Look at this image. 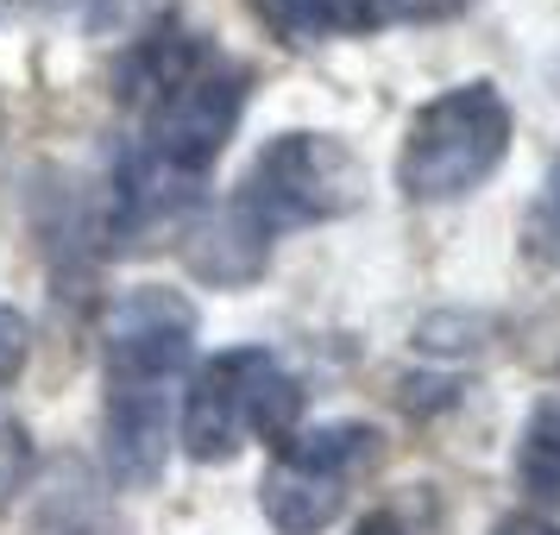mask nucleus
<instances>
[{"label": "nucleus", "mask_w": 560, "mask_h": 535, "mask_svg": "<svg viewBox=\"0 0 560 535\" xmlns=\"http://www.w3.org/2000/svg\"><path fill=\"white\" fill-rule=\"evenodd\" d=\"M510 114L498 82H454L434 102L416 107V120L404 127V152H397V189L409 202H459L498 177V164L510 158Z\"/></svg>", "instance_id": "obj_5"}, {"label": "nucleus", "mask_w": 560, "mask_h": 535, "mask_svg": "<svg viewBox=\"0 0 560 535\" xmlns=\"http://www.w3.org/2000/svg\"><path fill=\"white\" fill-rule=\"evenodd\" d=\"M271 26L290 45H328V38H365L384 26L378 0H265Z\"/></svg>", "instance_id": "obj_7"}, {"label": "nucleus", "mask_w": 560, "mask_h": 535, "mask_svg": "<svg viewBox=\"0 0 560 535\" xmlns=\"http://www.w3.org/2000/svg\"><path fill=\"white\" fill-rule=\"evenodd\" d=\"M202 315L171 283H132L102 322V460L107 479L152 491L177 441V379L189 372Z\"/></svg>", "instance_id": "obj_2"}, {"label": "nucleus", "mask_w": 560, "mask_h": 535, "mask_svg": "<svg viewBox=\"0 0 560 535\" xmlns=\"http://www.w3.org/2000/svg\"><path fill=\"white\" fill-rule=\"evenodd\" d=\"M365 202V171L334 132H278L265 152L246 164V177L221 208V221L202 233L214 246H196L189 265L214 283H246L265 271L271 240L296 228L340 221Z\"/></svg>", "instance_id": "obj_3"}, {"label": "nucleus", "mask_w": 560, "mask_h": 535, "mask_svg": "<svg viewBox=\"0 0 560 535\" xmlns=\"http://www.w3.org/2000/svg\"><path fill=\"white\" fill-rule=\"evenodd\" d=\"M303 416V384L271 347H221L214 359L196 365L183 391L177 441L196 466H228L253 441L278 447Z\"/></svg>", "instance_id": "obj_4"}, {"label": "nucleus", "mask_w": 560, "mask_h": 535, "mask_svg": "<svg viewBox=\"0 0 560 535\" xmlns=\"http://www.w3.org/2000/svg\"><path fill=\"white\" fill-rule=\"evenodd\" d=\"M253 95V70L183 20L152 26L120 63V102L139 114V139L127 152L114 202L127 221H152L189 202L221 164Z\"/></svg>", "instance_id": "obj_1"}, {"label": "nucleus", "mask_w": 560, "mask_h": 535, "mask_svg": "<svg viewBox=\"0 0 560 535\" xmlns=\"http://www.w3.org/2000/svg\"><path fill=\"white\" fill-rule=\"evenodd\" d=\"M7 7H26V0H0V13H7Z\"/></svg>", "instance_id": "obj_14"}, {"label": "nucleus", "mask_w": 560, "mask_h": 535, "mask_svg": "<svg viewBox=\"0 0 560 535\" xmlns=\"http://www.w3.org/2000/svg\"><path fill=\"white\" fill-rule=\"evenodd\" d=\"M378 13L397 26H441V20L472 13V0H378Z\"/></svg>", "instance_id": "obj_11"}, {"label": "nucleus", "mask_w": 560, "mask_h": 535, "mask_svg": "<svg viewBox=\"0 0 560 535\" xmlns=\"http://www.w3.org/2000/svg\"><path fill=\"white\" fill-rule=\"evenodd\" d=\"M529 246H535V258L560 265V164L541 177V196L529 208Z\"/></svg>", "instance_id": "obj_9"}, {"label": "nucleus", "mask_w": 560, "mask_h": 535, "mask_svg": "<svg viewBox=\"0 0 560 535\" xmlns=\"http://www.w3.org/2000/svg\"><path fill=\"white\" fill-rule=\"evenodd\" d=\"M384 434L372 422H315L290 429L271 447V466L258 479V510L278 535H322L340 523L353 485L378 466Z\"/></svg>", "instance_id": "obj_6"}, {"label": "nucleus", "mask_w": 560, "mask_h": 535, "mask_svg": "<svg viewBox=\"0 0 560 535\" xmlns=\"http://www.w3.org/2000/svg\"><path fill=\"white\" fill-rule=\"evenodd\" d=\"M353 535H409V523H404V516H390V510H378V516L353 523Z\"/></svg>", "instance_id": "obj_13"}, {"label": "nucleus", "mask_w": 560, "mask_h": 535, "mask_svg": "<svg viewBox=\"0 0 560 535\" xmlns=\"http://www.w3.org/2000/svg\"><path fill=\"white\" fill-rule=\"evenodd\" d=\"M516 485L535 504H560V397L529 409L523 441H516Z\"/></svg>", "instance_id": "obj_8"}, {"label": "nucleus", "mask_w": 560, "mask_h": 535, "mask_svg": "<svg viewBox=\"0 0 560 535\" xmlns=\"http://www.w3.org/2000/svg\"><path fill=\"white\" fill-rule=\"evenodd\" d=\"M26 359H32V322L13 303H0V391L20 384Z\"/></svg>", "instance_id": "obj_10"}, {"label": "nucleus", "mask_w": 560, "mask_h": 535, "mask_svg": "<svg viewBox=\"0 0 560 535\" xmlns=\"http://www.w3.org/2000/svg\"><path fill=\"white\" fill-rule=\"evenodd\" d=\"M491 535H560V523H548V516H504Z\"/></svg>", "instance_id": "obj_12"}]
</instances>
